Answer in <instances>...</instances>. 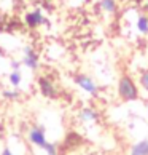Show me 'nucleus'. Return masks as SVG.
Masks as SVG:
<instances>
[{
  "label": "nucleus",
  "instance_id": "1",
  "mask_svg": "<svg viewBox=\"0 0 148 155\" xmlns=\"http://www.w3.org/2000/svg\"><path fill=\"white\" fill-rule=\"evenodd\" d=\"M118 96H119V99L124 101V102L137 101L140 97L137 82H135L129 74H123V75L118 78Z\"/></svg>",
  "mask_w": 148,
  "mask_h": 155
},
{
  "label": "nucleus",
  "instance_id": "2",
  "mask_svg": "<svg viewBox=\"0 0 148 155\" xmlns=\"http://www.w3.org/2000/svg\"><path fill=\"white\" fill-rule=\"evenodd\" d=\"M37 85L40 90V94L43 97H48V99H56L59 96V90L56 87V83L46 75H40L37 77Z\"/></svg>",
  "mask_w": 148,
  "mask_h": 155
},
{
  "label": "nucleus",
  "instance_id": "3",
  "mask_svg": "<svg viewBox=\"0 0 148 155\" xmlns=\"http://www.w3.org/2000/svg\"><path fill=\"white\" fill-rule=\"evenodd\" d=\"M73 83L91 96H96L99 93V85L94 82V78H91L86 74H77V75H73Z\"/></svg>",
  "mask_w": 148,
  "mask_h": 155
},
{
  "label": "nucleus",
  "instance_id": "4",
  "mask_svg": "<svg viewBox=\"0 0 148 155\" xmlns=\"http://www.w3.org/2000/svg\"><path fill=\"white\" fill-rule=\"evenodd\" d=\"M24 24L29 29H38L43 24H46V18H45L43 11L40 8H33L24 15Z\"/></svg>",
  "mask_w": 148,
  "mask_h": 155
},
{
  "label": "nucleus",
  "instance_id": "5",
  "mask_svg": "<svg viewBox=\"0 0 148 155\" xmlns=\"http://www.w3.org/2000/svg\"><path fill=\"white\" fill-rule=\"evenodd\" d=\"M21 62H22V66H26L27 69H30V71H37L40 67V56L30 45H26V47L22 48Z\"/></svg>",
  "mask_w": 148,
  "mask_h": 155
},
{
  "label": "nucleus",
  "instance_id": "6",
  "mask_svg": "<svg viewBox=\"0 0 148 155\" xmlns=\"http://www.w3.org/2000/svg\"><path fill=\"white\" fill-rule=\"evenodd\" d=\"M27 139L32 146H35L38 149H43L45 144H46V133H45V128L43 126H38V125H33L32 128L27 131Z\"/></svg>",
  "mask_w": 148,
  "mask_h": 155
},
{
  "label": "nucleus",
  "instance_id": "7",
  "mask_svg": "<svg viewBox=\"0 0 148 155\" xmlns=\"http://www.w3.org/2000/svg\"><path fill=\"white\" fill-rule=\"evenodd\" d=\"M97 118H99V114L93 107H83L78 112V120L83 123H94V122H97Z\"/></svg>",
  "mask_w": 148,
  "mask_h": 155
},
{
  "label": "nucleus",
  "instance_id": "8",
  "mask_svg": "<svg viewBox=\"0 0 148 155\" xmlns=\"http://www.w3.org/2000/svg\"><path fill=\"white\" fill-rule=\"evenodd\" d=\"M129 155H148V139H142L131 146Z\"/></svg>",
  "mask_w": 148,
  "mask_h": 155
},
{
  "label": "nucleus",
  "instance_id": "9",
  "mask_svg": "<svg viewBox=\"0 0 148 155\" xmlns=\"http://www.w3.org/2000/svg\"><path fill=\"white\" fill-rule=\"evenodd\" d=\"M135 29L142 35L148 34V15H137L135 18Z\"/></svg>",
  "mask_w": 148,
  "mask_h": 155
},
{
  "label": "nucleus",
  "instance_id": "10",
  "mask_svg": "<svg viewBox=\"0 0 148 155\" xmlns=\"http://www.w3.org/2000/svg\"><path fill=\"white\" fill-rule=\"evenodd\" d=\"M99 7L107 15H115L118 11V2L116 0H99Z\"/></svg>",
  "mask_w": 148,
  "mask_h": 155
},
{
  "label": "nucleus",
  "instance_id": "11",
  "mask_svg": "<svg viewBox=\"0 0 148 155\" xmlns=\"http://www.w3.org/2000/svg\"><path fill=\"white\" fill-rule=\"evenodd\" d=\"M8 82L11 87H19V83L22 82V74L21 71H11L10 72V75H8Z\"/></svg>",
  "mask_w": 148,
  "mask_h": 155
},
{
  "label": "nucleus",
  "instance_id": "12",
  "mask_svg": "<svg viewBox=\"0 0 148 155\" xmlns=\"http://www.w3.org/2000/svg\"><path fill=\"white\" fill-rule=\"evenodd\" d=\"M139 87L142 88L143 93L148 94V69L143 71V72H140V75H139Z\"/></svg>",
  "mask_w": 148,
  "mask_h": 155
},
{
  "label": "nucleus",
  "instance_id": "13",
  "mask_svg": "<svg viewBox=\"0 0 148 155\" xmlns=\"http://www.w3.org/2000/svg\"><path fill=\"white\" fill-rule=\"evenodd\" d=\"M2 96L5 97V99H8V101H16V99H19L21 94H19V91H16V90H5Z\"/></svg>",
  "mask_w": 148,
  "mask_h": 155
},
{
  "label": "nucleus",
  "instance_id": "14",
  "mask_svg": "<svg viewBox=\"0 0 148 155\" xmlns=\"http://www.w3.org/2000/svg\"><path fill=\"white\" fill-rule=\"evenodd\" d=\"M43 150L46 152V155H59L58 147H56V144H53V142H46L45 147H43Z\"/></svg>",
  "mask_w": 148,
  "mask_h": 155
},
{
  "label": "nucleus",
  "instance_id": "15",
  "mask_svg": "<svg viewBox=\"0 0 148 155\" xmlns=\"http://www.w3.org/2000/svg\"><path fill=\"white\" fill-rule=\"evenodd\" d=\"M21 66H22L21 61H11V69H13V71H19Z\"/></svg>",
  "mask_w": 148,
  "mask_h": 155
},
{
  "label": "nucleus",
  "instance_id": "16",
  "mask_svg": "<svg viewBox=\"0 0 148 155\" xmlns=\"http://www.w3.org/2000/svg\"><path fill=\"white\" fill-rule=\"evenodd\" d=\"M0 155H16V153H14L13 150H11L10 147H5L3 150H2V153H0Z\"/></svg>",
  "mask_w": 148,
  "mask_h": 155
},
{
  "label": "nucleus",
  "instance_id": "17",
  "mask_svg": "<svg viewBox=\"0 0 148 155\" xmlns=\"http://www.w3.org/2000/svg\"><path fill=\"white\" fill-rule=\"evenodd\" d=\"M142 7H143V10H145V13L148 15V0H143V5H142Z\"/></svg>",
  "mask_w": 148,
  "mask_h": 155
},
{
  "label": "nucleus",
  "instance_id": "18",
  "mask_svg": "<svg viewBox=\"0 0 148 155\" xmlns=\"http://www.w3.org/2000/svg\"><path fill=\"white\" fill-rule=\"evenodd\" d=\"M83 155H100L99 152H88V153H83Z\"/></svg>",
  "mask_w": 148,
  "mask_h": 155
},
{
  "label": "nucleus",
  "instance_id": "19",
  "mask_svg": "<svg viewBox=\"0 0 148 155\" xmlns=\"http://www.w3.org/2000/svg\"><path fill=\"white\" fill-rule=\"evenodd\" d=\"M2 54H3V50H2V48H0V56H2Z\"/></svg>",
  "mask_w": 148,
  "mask_h": 155
},
{
  "label": "nucleus",
  "instance_id": "20",
  "mask_svg": "<svg viewBox=\"0 0 148 155\" xmlns=\"http://www.w3.org/2000/svg\"><path fill=\"white\" fill-rule=\"evenodd\" d=\"M146 117H148V104H146Z\"/></svg>",
  "mask_w": 148,
  "mask_h": 155
}]
</instances>
